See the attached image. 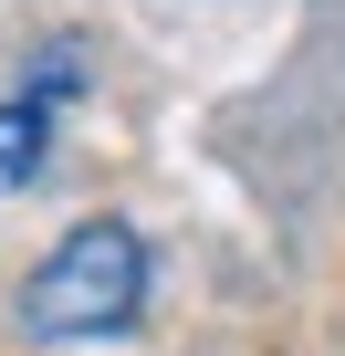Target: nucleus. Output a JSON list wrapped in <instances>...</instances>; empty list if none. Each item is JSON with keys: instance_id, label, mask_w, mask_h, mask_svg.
I'll return each mask as SVG.
<instances>
[{"instance_id": "obj_1", "label": "nucleus", "mask_w": 345, "mask_h": 356, "mask_svg": "<svg viewBox=\"0 0 345 356\" xmlns=\"http://www.w3.org/2000/svg\"><path fill=\"white\" fill-rule=\"evenodd\" d=\"M136 304H146V241H136V220H74L32 262V283H22V335L94 346V335H126Z\"/></svg>"}, {"instance_id": "obj_2", "label": "nucleus", "mask_w": 345, "mask_h": 356, "mask_svg": "<svg viewBox=\"0 0 345 356\" xmlns=\"http://www.w3.org/2000/svg\"><path fill=\"white\" fill-rule=\"evenodd\" d=\"M63 95H74V53H53V63H42L22 95H0V189H32V178H42Z\"/></svg>"}]
</instances>
